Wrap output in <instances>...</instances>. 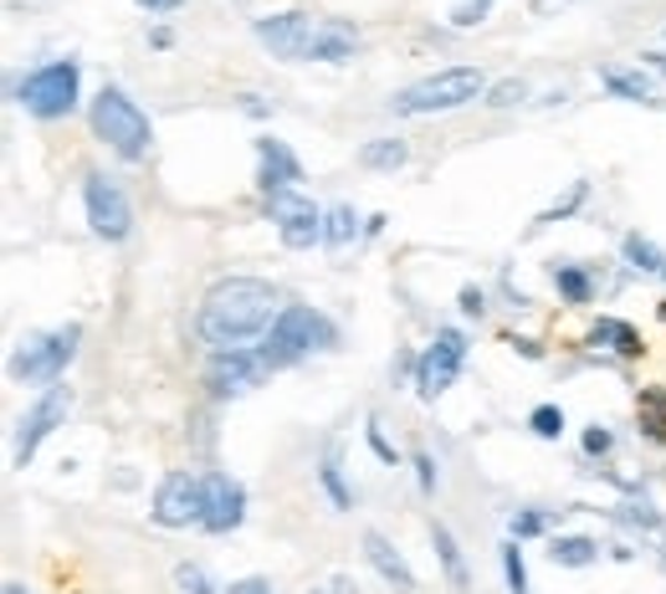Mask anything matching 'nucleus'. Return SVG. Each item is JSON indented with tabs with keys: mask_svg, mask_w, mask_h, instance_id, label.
<instances>
[{
	"mask_svg": "<svg viewBox=\"0 0 666 594\" xmlns=\"http://www.w3.org/2000/svg\"><path fill=\"white\" fill-rule=\"evenodd\" d=\"M174 584H180L185 594H226V590H215L211 574H205L200 564H180V568H174Z\"/></svg>",
	"mask_w": 666,
	"mask_h": 594,
	"instance_id": "obj_29",
	"label": "nucleus"
},
{
	"mask_svg": "<svg viewBox=\"0 0 666 594\" xmlns=\"http://www.w3.org/2000/svg\"><path fill=\"white\" fill-rule=\"evenodd\" d=\"M256 159H262V195H272V190H287V185H303V164H297V154L282 139H256Z\"/></svg>",
	"mask_w": 666,
	"mask_h": 594,
	"instance_id": "obj_15",
	"label": "nucleus"
},
{
	"mask_svg": "<svg viewBox=\"0 0 666 594\" xmlns=\"http://www.w3.org/2000/svg\"><path fill=\"white\" fill-rule=\"evenodd\" d=\"M585 195H589V185H585V180H579V185H574L569 195H564L559 205H554V211H544V215H538V225H548V221H564V215H569V211H574V205H579V200H585Z\"/></svg>",
	"mask_w": 666,
	"mask_h": 594,
	"instance_id": "obj_32",
	"label": "nucleus"
},
{
	"mask_svg": "<svg viewBox=\"0 0 666 594\" xmlns=\"http://www.w3.org/2000/svg\"><path fill=\"white\" fill-rule=\"evenodd\" d=\"M364 554H370V564L380 568V580L390 584L395 594H415V574H411V564L395 554V543L385 538V533H364Z\"/></svg>",
	"mask_w": 666,
	"mask_h": 594,
	"instance_id": "obj_16",
	"label": "nucleus"
},
{
	"mask_svg": "<svg viewBox=\"0 0 666 594\" xmlns=\"http://www.w3.org/2000/svg\"><path fill=\"white\" fill-rule=\"evenodd\" d=\"M548 528V513H538V507H528V513H513V538H538V533Z\"/></svg>",
	"mask_w": 666,
	"mask_h": 594,
	"instance_id": "obj_31",
	"label": "nucleus"
},
{
	"mask_svg": "<svg viewBox=\"0 0 666 594\" xmlns=\"http://www.w3.org/2000/svg\"><path fill=\"white\" fill-rule=\"evenodd\" d=\"M640 62H646V67H652V72H662V78H666V52H646V57H640Z\"/></svg>",
	"mask_w": 666,
	"mask_h": 594,
	"instance_id": "obj_42",
	"label": "nucleus"
},
{
	"mask_svg": "<svg viewBox=\"0 0 666 594\" xmlns=\"http://www.w3.org/2000/svg\"><path fill=\"white\" fill-rule=\"evenodd\" d=\"M360 159H364V170H400L411 159V149L400 144V139H370Z\"/></svg>",
	"mask_w": 666,
	"mask_h": 594,
	"instance_id": "obj_25",
	"label": "nucleus"
},
{
	"mask_svg": "<svg viewBox=\"0 0 666 594\" xmlns=\"http://www.w3.org/2000/svg\"><path fill=\"white\" fill-rule=\"evenodd\" d=\"M339 333H333V323L319 313V308H303V303H287L278 313V323L266 329V339L256 344V354L266 359V370H293V364H303L313 349H329Z\"/></svg>",
	"mask_w": 666,
	"mask_h": 594,
	"instance_id": "obj_4",
	"label": "nucleus"
},
{
	"mask_svg": "<svg viewBox=\"0 0 666 594\" xmlns=\"http://www.w3.org/2000/svg\"><path fill=\"white\" fill-rule=\"evenodd\" d=\"M78 82H82V67L72 62V57H62V62H41L16 82V103L41 123L67 119V113L78 108Z\"/></svg>",
	"mask_w": 666,
	"mask_h": 594,
	"instance_id": "obj_6",
	"label": "nucleus"
},
{
	"mask_svg": "<svg viewBox=\"0 0 666 594\" xmlns=\"http://www.w3.org/2000/svg\"><path fill=\"white\" fill-rule=\"evenodd\" d=\"M595 554H599V543L585 538V533H564V538H554V548H548V558L559 568H585V564H595Z\"/></svg>",
	"mask_w": 666,
	"mask_h": 594,
	"instance_id": "obj_20",
	"label": "nucleus"
},
{
	"mask_svg": "<svg viewBox=\"0 0 666 594\" xmlns=\"http://www.w3.org/2000/svg\"><path fill=\"white\" fill-rule=\"evenodd\" d=\"M503 574H507V590H513V594H528V568H523L518 538H507V543H503Z\"/></svg>",
	"mask_w": 666,
	"mask_h": 594,
	"instance_id": "obj_26",
	"label": "nucleus"
},
{
	"mask_svg": "<svg viewBox=\"0 0 666 594\" xmlns=\"http://www.w3.org/2000/svg\"><path fill=\"white\" fill-rule=\"evenodd\" d=\"M559 6H569V0H533V11L548 16V11H559Z\"/></svg>",
	"mask_w": 666,
	"mask_h": 594,
	"instance_id": "obj_44",
	"label": "nucleus"
},
{
	"mask_svg": "<svg viewBox=\"0 0 666 594\" xmlns=\"http://www.w3.org/2000/svg\"><path fill=\"white\" fill-rule=\"evenodd\" d=\"M662 318H666V303H662Z\"/></svg>",
	"mask_w": 666,
	"mask_h": 594,
	"instance_id": "obj_47",
	"label": "nucleus"
},
{
	"mask_svg": "<svg viewBox=\"0 0 666 594\" xmlns=\"http://www.w3.org/2000/svg\"><path fill=\"white\" fill-rule=\"evenodd\" d=\"M610 446H615V436L605 431V425H589V431H585V451H589V456H605Z\"/></svg>",
	"mask_w": 666,
	"mask_h": 594,
	"instance_id": "obj_37",
	"label": "nucleus"
},
{
	"mask_svg": "<svg viewBox=\"0 0 666 594\" xmlns=\"http://www.w3.org/2000/svg\"><path fill=\"white\" fill-rule=\"evenodd\" d=\"M139 6H144V11H180L185 0H139Z\"/></svg>",
	"mask_w": 666,
	"mask_h": 594,
	"instance_id": "obj_40",
	"label": "nucleus"
},
{
	"mask_svg": "<svg viewBox=\"0 0 666 594\" xmlns=\"http://www.w3.org/2000/svg\"><path fill=\"white\" fill-rule=\"evenodd\" d=\"M241 108H246V113H252V119H266V103H262V98H252V93L241 98Z\"/></svg>",
	"mask_w": 666,
	"mask_h": 594,
	"instance_id": "obj_41",
	"label": "nucleus"
},
{
	"mask_svg": "<svg viewBox=\"0 0 666 594\" xmlns=\"http://www.w3.org/2000/svg\"><path fill=\"white\" fill-rule=\"evenodd\" d=\"M528 431H533V436H544V441H559L564 410H559V405H538V410L528 415Z\"/></svg>",
	"mask_w": 666,
	"mask_h": 594,
	"instance_id": "obj_27",
	"label": "nucleus"
},
{
	"mask_svg": "<svg viewBox=\"0 0 666 594\" xmlns=\"http://www.w3.org/2000/svg\"><path fill=\"white\" fill-rule=\"evenodd\" d=\"M354 225H360L354 205H329V211H323V246H349V241H354Z\"/></svg>",
	"mask_w": 666,
	"mask_h": 594,
	"instance_id": "obj_23",
	"label": "nucleus"
},
{
	"mask_svg": "<svg viewBox=\"0 0 666 594\" xmlns=\"http://www.w3.org/2000/svg\"><path fill=\"white\" fill-rule=\"evenodd\" d=\"M6 594H27V590H21V584H6Z\"/></svg>",
	"mask_w": 666,
	"mask_h": 594,
	"instance_id": "obj_46",
	"label": "nucleus"
},
{
	"mask_svg": "<svg viewBox=\"0 0 666 594\" xmlns=\"http://www.w3.org/2000/svg\"><path fill=\"white\" fill-rule=\"evenodd\" d=\"M88 119H93V133L103 139L108 149L119 159H144L149 144H154V129H149V113L139 103H133L123 88H103V93L93 98V108H88Z\"/></svg>",
	"mask_w": 666,
	"mask_h": 594,
	"instance_id": "obj_5",
	"label": "nucleus"
},
{
	"mask_svg": "<svg viewBox=\"0 0 666 594\" xmlns=\"http://www.w3.org/2000/svg\"><path fill=\"white\" fill-rule=\"evenodd\" d=\"M370 446H374V456H380V462H385V466H395V462H400V456H395V446H390V441H385V431H380V421H374V415H370Z\"/></svg>",
	"mask_w": 666,
	"mask_h": 594,
	"instance_id": "obj_34",
	"label": "nucleus"
},
{
	"mask_svg": "<svg viewBox=\"0 0 666 594\" xmlns=\"http://www.w3.org/2000/svg\"><path fill=\"white\" fill-rule=\"evenodd\" d=\"M528 98V82L523 78H503L497 88H487V108H518Z\"/></svg>",
	"mask_w": 666,
	"mask_h": 594,
	"instance_id": "obj_28",
	"label": "nucleus"
},
{
	"mask_svg": "<svg viewBox=\"0 0 666 594\" xmlns=\"http://www.w3.org/2000/svg\"><path fill=\"white\" fill-rule=\"evenodd\" d=\"M266 359L256 349H215L211 364H205V384H211L215 400H231V395H246L256 384L266 380Z\"/></svg>",
	"mask_w": 666,
	"mask_h": 594,
	"instance_id": "obj_11",
	"label": "nucleus"
},
{
	"mask_svg": "<svg viewBox=\"0 0 666 594\" xmlns=\"http://www.w3.org/2000/svg\"><path fill=\"white\" fill-rule=\"evenodd\" d=\"M82 205H88V225H93V236L103 241H123L133 231V211L129 200H123L119 180H108L103 170H93L82 180Z\"/></svg>",
	"mask_w": 666,
	"mask_h": 594,
	"instance_id": "obj_10",
	"label": "nucleus"
},
{
	"mask_svg": "<svg viewBox=\"0 0 666 594\" xmlns=\"http://www.w3.org/2000/svg\"><path fill=\"white\" fill-rule=\"evenodd\" d=\"M620 523H640V528H662V517H656V507H646V502H640V507H620Z\"/></svg>",
	"mask_w": 666,
	"mask_h": 594,
	"instance_id": "obj_35",
	"label": "nucleus"
},
{
	"mask_svg": "<svg viewBox=\"0 0 666 594\" xmlns=\"http://www.w3.org/2000/svg\"><path fill=\"white\" fill-rule=\"evenodd\" d=\"M487 93V78L482 67H446V72H431V78L411 82L390 98V113L400 119H426V113H452V108L477 103Z\"/></svg>",
	"mask_w": 666,
	"mask_h": 594,
	"instance_id": "obj_3",
	"label": "nucleus"
},
{
	"mask_svg": "<svg viewBox=\"0 0 666 594\" xmlns=\"http://www.w3.org/2000/svg\"><path fill=\"white\" fill-rule=\"evenodd\" d=\"M252 37L282 62H349L360 52L354 21H323L307 11H278L252 21Z\"/></svg>",
	"mask_w": 666,
	"mask_h": 594,
	"instance_id": "obj_2",
	"label": "nucleus"
},
{
	"mask_svg": "<svg viewBox=\"0 0 666 594\" xmlns=\"http://www.w3.org/2000/svg\"><path fill=\"white\" fill-rule=\"evenodd\" d=\"M67 410H72V390H67L62 380L47 384V390H41V400L27 410V421H21V431H16V466H27L31 456H37L41 441H47V436L57 431V425L67 421Z\"/></svg>",
	"mask_w": 666,
	"mask_h": 594,
	"instance_id": "obj_13",
	"label": "nucleus"
},
{
	"mask_svg": "<svg viewBox=\"0 0 666 594\" xmlns=\"http://www.w3.org/2000/svg\"><path fill=\"white\" fill-rule=\"evenodd\" d=\"M266 211L278 221V236L287 251H307L323 241V211L303 195V190H293V185L272 190V195H266Z\"/></svg>",
	"mask_w": 666,
	"mask_h": 594,
	"instance_id": "obj_9",
	"label": "nucleus"
},
{
	"mask_svg": "<svg viewBox=\"0 0 666 594\" xmlns=\"http://www.w3.org/2000/svg\"><path fill=\"white\" fill-rule=\"evenodd\" d=\"M640 410H652V415H646V436L662 441L666 436V384L652 390V395H640Z\"/></svg>",
	"mask_w": 666,
	"mask_h": 594,
	"instance_id": "obj_30",
	"label": "nucleus"
},
{
	"mask_svg": "<svg viewBox=\"0 0 666 594\" xmlns=\"http://www.w3.org/2000/svg\"><path fill=\"white\" fill-rule=\"evenodd\" d=\"M319 482H323V492H329V502H333V507H339V513H349V507H354V492H349V482H344V466H339V446H329V451H323Z\"/></svg>",
	"mask_w": 666,
	"mask_h": 594,
	"instance_id": "obj_21",
	"label": "nucleus"
},
{
	"mask_svg": "<svg viewBox=\"0 0 666 594\" xmlns=\"http://www.w3.org/2000/svg\"><path fill=\"white\" fill-rule=\"evenodd\" d=\"M200 517H205V487H200L195 472H170L154 492V523L160 528H190Z\"/></svg>",
	"mask_w": 666,
	"mask_h": 594,
	"instance_id": "obj_12",
	"label": "nucleus"
},
{
	"mask_svg": "<svg viewBox=\"0 0 666 594\" xmlns=\"http://www.w3.org/2000/svg\"><path fill=\"white\" fill-rule=\"evenodd\" d=\"M487 11H493V0H466V6H456L452 11V27H477Z\"/></svg>",
	"mask_w": 666,
	"mask_h": 594,
	"instance_id": "obj_33",
	"label": "nucleus"
},
{
	"mask_svg": "<svg viewBox=\"0 0 666 594\" xmlns=\"http://www.w3.org/2000/svg\"><path fill=\"white\" fill-rule=\"evenodd\" d=\"M278 288L262 278H221L195 313V333L211 349H246L262 344L266 329L278 323Z\"/></svg>",
	"mask_w": 666,
	"mask_h": 594,
	"instance_id": "obj_1",
	"label": "nucleus"
},
{
	"mask_svg": "<svg viewBox=\"0 0 666 594\" xmlns=\"http://www.w3.org/2000/svg\"><path fill=\"white\" fill-rule=\"evenodd\" d=\"M620 251H626V262L636 266V272H656V278H662V272H666V256H662V246H656V241H646V236H640V231H630V236H626V246H620Z\"/></svg>",
	"mask_w": 666,
	"mask_h": 594,
	"instance_id": "obj_24",
	"label": "nucleus"
},
{
	"mask_svg": "<svg viewBox=\"0 0 666 594\" xmlns=\"http://www.w3.org/2000/svg\"><path fill=\"white\" fill-rule=\"evenodd\" d=\"M431 543H436V558H441V568H446V584H452L456 594H466L472 590V574H466L462 543L452 538V528H446V523H431Z\"/></svg>",
	"mask_w": 666,
	"mask_h": 594,
	"instance_id": "obj_17",
	"label": "nucleus"
},
{
	"mask_svg": "<svg viewBox=\"0 0 666 594\" xmlns=\"http://www.w3.org/2000/svg\"><path fill=\"white\" fill-rule=\"evenodd\" d=\"M411 462H415V476H421V492L431 497V492H436V462H431L426 451H415Z\"/></svg>",
	"mask_w": 666,
	"mask_h": 594,
	"instance_id": "obj_36",
	"label": "nucleus"
},
{
	"mask_svg": "<svg viewBox=\"0 0 666 594\" xmlns=\"http://www.w3.org/2000/svg\"><path fill=\"white\" fill-rule=\"evenodd\" d=\"M462 364H466V333L462 329H441L436 344L415 359V395L426 400V405L431 400H441L456 384Z\"/></svg>",
	"mask_w": 666,
	"mask_h": 594,
	"instance_id": "obj_8",
	"label": "nucleus"
},
{
	"mask_svg": "<svg viewBox=\"0 0 666 594\" xmlns=\"http://www.w3.org/2000/svg\"><path fill=\"white\" fill-rule=\"evenodd\" d=\"M200 487H205V517H200V528L205 533L241 528V517H246V492H241V482H231L226 472H205Z\"/></svg>",
	"mask_w": 666,
	"mask_h": 594,
	"instance_id": "obj_14",
	"label": "nucleus"
},
{
	"mask_svg": "<svg viewBox=\"0 0 666 594\" xmlns=\"http://www.w3.org/2000/svg\"><path fill=\"white\" fill-rule=\"evenodd\" d=\"M548 278H554V288H559L564 303H574V308H585L589 298H595V282H589L585 266H574V262H554V266H548Z\"/></svg>",
	"mask_w": 666,
	"mask_h": 594,
	"instance_id": "obj_19",
	"label": "nucleus"
},
{
	"mask_svg": "<svg viewBox=\"0 0 666 594\" xmlns=\"http://www.w3.org/2000/svg\"><path fill=\"white\" fill-rule=\"evenodd\" d=\"M78 339H82L78 323L41 333V339L21 344V354L11 359V374H16V380H27V384H57V380H62V370L72 364V354H78Z\"/></svg>",
	"mask_w": 666,
	"mask_h": 594,
	"instance_id": "obj_7",
	"label": "nucleus"
},
{
	"mask_svg": "<svg viewBox=\"0 0 666 594\" xmlns=\"http://www.w3.org/2000/svg\"><path fill=\"white\" fill-rule=\"evenodd\" d=\"M662 278H666V272H662Z\"/></svg>",
	"mask_w": 666,
	"mask_h": 594,
	"instance_id": "obj_48",
	"label": "nucleus"
},
{
	"mask_svg": "<svg viewBox=\"0 0 666 594\" xmlns=\"http://www.w3.org/2000/svg\"><path fill=\"white\" fill-rule=\"evenodd\" d=\"M333 594H360V590H354L349 580H333Z\"/></svg>",
	"mask_w": 666,
	"mask_h": 594,
	"instance_id": "obj_45",
	"label": "nucleus"
},
{
	"mask_svg": "<svg viewBox=\"0 0 666 594\" xmlns=\"http://www.w3.org/2000/svg\"><path fill=\"white\" fill-rule=\"evenodd\" d=\"M507 344L518 349V354H523V359H538V344H528V339H507Z\"/></svg>",
	"mask_w": 666,
	"mask_h": 594,
	"instance_id": "obj_43",
	"label": "nucleus"
},
{
	"mask_svg": "<svg viewBox=\"0 0 666 594\" xmlns=\"http://www.w3.org/2000/svg\"><path fill=\"white\" fill-rule=\"evenodd\" d=\"M599 82H605L615 98H630V103H656V88L646 82V72H615V67H605Z\"/></svg>",
	"mask_w": 666,
	"mask_h": 594,
	"instance_id": "obj_22",
	"label": "nucleus"
},
{
	"mask_svg": "<svg viewBox=\"0 0 666 594\" xmlns=\"http://www.w3.org/2000/svg\"><path fill=\"white\" fill-rule=\"evenodd\" d=\"M482 303H487V298H482L477 288H462V313H472V318H477V313H482Z\"/></svg>",
	"mask_w": 666,
	"mask_h": 594,
	"instance_id": "obj_39",
	"label": "nucleus"
},
{
	"mask_svg": "<svg viewBox=\"0 0 666 594\" xmlns=\"http://www.w3.org/2000/svg\"><path fill=\"white\" fill-rule=\"evenodd\" d=\"M589 344L610 349V354H620V359H636L640 354V333L630 329V323H620V318H599L595 329H589Z\"/></svg>",
	"mask_w": 666,
	"mask_h": 594,
	"instance_id": "obj_18",
	"label": "nucleus"
},
{
	"mask_svg": "<svg viewBox=\"0 0 666 594\" xmlns=\"http://www.w3.org/2000/svg\"><path fill=\"white\" fill-rule=\"evenodd\" d=\"M226 594H272V584H266L262 574H252V580H236Z\"/></svg>",
	"mask_w": 666,
	"mask_h": 594,
	"instance_id": "obj_38",
	"label": "nucleus"
}]
</instances>
